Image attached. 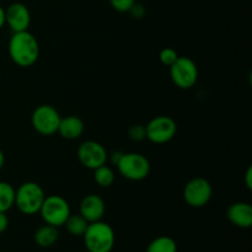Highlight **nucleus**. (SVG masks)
<instances>
[{"instance_id":"nucleus-7","label":"nucleus","mask_w":252,"mask_h":252,"mask_svg":"<svg viewBox=\"0 0 252 252\" xmlns=\"http://www.w3.org/2000/svg\"><path fill=\"white\" fill-rule=\"evenodd\" d=\"M61 118V115L53 106L39 105L32 112L31 125L37 133L48 137L58 132Z\"/></svg>"},{"instance_id":"nucleus-9","label":"nucleus","mask_w":252,"mask_h":252,"mask_svg":"<svg viewBox=\"0 0 252 252\" xmlns=\"http://www.w3.org/2000/svg\"><path fill=\"white\" fill-rule=\"evenodd\" d=\"M177 132V125L170 116H158L145 126L147 139L154 144H165L174 139Z\"/></svg>"},{"instance_id":"nucleus-18","label":"nucleus","mask_w":252,"mask_h":252,"mask_svg":"<svg viewBox=\"0 0 252 252\" xmlns=\"http://www.w3.org/2000/svg\"><path fill=\"white\" fill-rule=\"evenodd\" d=\"M147 252H177V244L170 236H159L149 244Z\"/></svg>"},{"instance_id":"nucleus-8","label":"nucleus","mask_w":252,"mask_h":252,"mask_svg":"<svg viewBox=\"0 0 252 252\" xmlns=\"http://www.w3.org/2000/svg\"><path fill=\"white\" fill-rule=\"evenodd\" d=\"M213 196L211 182L203 177L189 180L184 189V199L192 208H202L207 206Z\"/></svg>"},{"instance_id":"nucleus-20","label":"nucleus","mask_w":252,"mask_h":252,"mask_svg":"<svg viewBox=\"0 0 252 252\" xmlns=\"http://www.w3.org/2000/svg\"><path fill=\"white\" fill-rule=\"evenodd\" d=\"M179 57L180 56L177 54V52L175 51L174 48H170V47L161 49V51H160V54H159L160 62H161V63L166 66H171L172 64L177 61V58H179Z\"/></svg>"},{"instance_id":"nucleus-17","label":"nucleus","mask_w":252,"mask_h":252,"mask_svg":"<svg viewBox=\"0 0 252 252\" xmlns=\"http://www.w3.org/2000/svg\"><path fill=\"white\" fill-rule=\"evenodd\" d=\"M65 228L68 233L73 236H83L88 229L89 223L80 214H70L65 221Z\"/></svg>"},{"instance_id":"nucleus-6","label":"nucleus","mask_w":252,"mask_h":252,"mask_svg":"<svg viewBox=\"0 0 252 252\" xmlns=\"http://www.w3.org/2000/svg\"><path fill=\"white\" fill-rule=\"evenodd\" d=\"M170 68V76L177 88L189 90L196 85L198 80L197 64L189 57H179Z\"/></svg>"},{"instance_id":"nucleus-11","label":"nucleus","mask_w":252,"mask_h":252,"mask_svg":"<svg viewBox=\"0 0 252 252\" xmlns=\"http://www.w3.org/2000/svg\"><path fill=\"white\" fill-rule=\"evenodd\" d=\"M5 24L12 32L29 31L31 12L22 2H12L5 9Z\"/></svg>"},{"instance_id":"nucleus-3","label":"nucleus","mask_w":252,"mask_h":252,"mask_svg":"<svg viewBox=\"0 0 252 252\" xmlns=\"http://www.w3.org/2000/svg\"><path fill=\"white\" fill-rule=\"evenodd\" d=\"M46 194L37 182H24L15 189V204L22 214L33 216L38 213Z\"/></svg>"},{"instance_id":"nucleus-1","label":"nucleus","mask_w":252,"mask_h":252,"mask_svg":"<svg viewBox=\"0 0 252 252\" xmlns=\"http://www.w3.org/2000/svg\"><path fill=\"white\" fill-rule=\"evenodd\" d=\"M7 51L10 58L16 65L29 68L38 61L39 43L31 32H14L9 41Z\"/></svg>"},{"instance_id":"nucleus-14","label":"nucleus","mask_w":252,"mask_h":252,"mask_svg":"<svg viewBox=\"0 0 252 252\" xmlns=\"http://www.w3.org/2000/svg\"><path fill=\"white\" fill-rule=\"evenodd\" d=\"M84 129H85V125H84L83 120L78 116H66V117H62L61 122H59L58 132L62 138L68 140L78 139L83 135Z\"/></svg>"},{"instance_id":"nucleus-22","label":"nucleus","mask_w":252,"mask_h":252,"mask_svg":"<svg viewBox=\"0 0 252 252\" xmlns=\"http://www.w3.org/2000/svg\"><path fill=\"white\" fill-rule=\"evenodd\" d=\"M135 2L137 0H110L111 6L118 12H129Z\"/></svg>"},{"instance_id":"nucleus-5","label":"nucleus","mask_w":252,"mask_h":252,"mask_svg":"<svg viewBox=\"0 0 252 252\" xmlns=\"http://www.w3.org/2000/svg\"><path fill=\"white\" fill-rule=\"evenodd\" d=\"M116 167L129 181H142L147 179L150 172L149 160L139 153H123Z\"/></svg>"},{"instance_id":"nucleus-27","label":"nucleus","mask_w":252,"mask_h":252,"mask_svg":"<svg viewBox=\"0 0 252 252\" xmlns=\"http://www.w3.org/2000/svg\"><path fill=\"white\" fill-rule=\"evenodd\" d=\"M5 26V9L0 5V30Z\"/></svg>"},{"instance_id":"nucleus-16","label":"nucleus","mask_w":252,"mask_h":252,"mask_svg":"<svg viewBox=\"0 0 252 252\" xmlns=\"http://www.w3.org/2000/svg\"><path fill=\"white\" fill-rule=\"evenodd\" d=\"M15 204V189L9 182L0 181V212L7 213Z\"/></svg>"},{"instance_id":"nucleus-19","label":"nucleus","mask_w":252,"mask_h":252,"mask_svg":"<svg viewBox=\"0 0 252 252\" xmlns=\"http://www.w3.org/2000/svg\"><path fill=\"white\" fill-rule=\"evenodd\" d=\"M94 179H95L96 184L100 187L107 189L111 187L115 182V172H113L112 167L107 166V165H102V166L97 167L94 170Z\"/></svg>"},{"instance_id":"nucleus-28","label":"nucleus","mask_w":252,"mask_h":252,"mask_svg":"<svg viewBox=\"0 0 252 252\" xmlns=\"http://www.w3.org/2000/svg\"><path fill=\"white\" fill-rule=\"evenodd\" d=\"M4 164H5V155H4V153L0 150V170L4 167Z\"/></svg>"},{"instance_id":"nucleus-23","label":"nucleus","mask_w":252,"mask_h":252,"mask_svg":"<svg viewBox=\"0 0 252 252\" xmlns=\"http://www.w3.org/2000/svg\"><path fill=\"white\" fill-rule=\"evenodd\" d=\"M129 12L133 15V17H135V19H140V17L144 16L145 9H144V6H143V5L135 2V4L132 6V9L129 10Z\"/></svg>"},{"instance_id":"nucleus-29","label":"nucleus","mask_w":252,"mask_h":252,"mask_svg":"<svg viewBox=\"0 0 252 252\" xmlns=\"http://www.w3.org/2000/svg\"><path fill=\"white\" fill-rule=\"evenodd\" d=\"M86 252H88V251H86Z\"/></svg>"},{"instance_id":"nucleus-13","label":"nucleus","mask_w":252,"mask_h":252,"mask_svg":"<svg viewBox=\"0 0 252 252\" xmlns=\"http://www.w3.org/2000/svg\"><path fill=\"white\" fill-rule=\"evenodd\" d=\"M229 221L233 225L241 229L251 228L252 225V207L246 202H236L228 208L226 212Z\"/></svg>"},{"instance_id":"nucleus-15","label":"nucleus","mask_w":252,"mask_h":252,"mask_svg":"<svg viewBox=\"0 0 252 252\" xmlns=\"http://www.w3.org/2000/svg\"><path fill=\"white\" fill-rule=\"evenodd\" d=\"M59 238V231L57 226L49 225V224H44V225L39 226L34 233L33 239L34 243L39 246V248H51L57 243Z\"/></svg>"},{"instance_id":"nucleus-21","label":"nucleus","mask_w":252,"mask_h":252,"mask_svg":"<svg viewBox=\"0 0 252 252\" xmlns=\"http://www.w3.org/2000/svg\"><path fill=\"white\" fill-rule=\"evenodd\" d=\"M128 135L133 142H142L147 138V133H145V126L143 125H134L129 128L128 130Z\"/></svg>"},{"instance_id":"nucleus-24","label":"nucleus","mask_w":252,"mask_h":252,"mask_svg":"<svg viewBox=\"0 0 252 252\" xmlns=\"http://www.w3.org/2000/svg\"><path fill=\"white\" fill-rule=\"evenodd\" d=\"M7 228H9V218H7L6 213L0 212V234L5 233Z\"/></svg>"},{"instance_id":"nucleus-2","label":"nucleus","mask_w":252,"mask_h":252,"mask_svg":"<svg viewBox=\"0 0 252 252\" xmlns=\"http://www.w3.org/2000/svg\"><path fill=\"white\" fill-rule=\"evenodd\" d=\"M83 238L88 252H111L116 241L112 226L102 220L89 223Z\"/></svg>"},{"instance_id":"nucleus-4","label":"nucleus","mask_w":252,"mask_h":252,"mask_svg":"<svg viewBox=\"0 0 252 252\" xmlns=\"http://www.w3.org/2000/svg\"><path fill=\"white\" fill-rule=\"evenodd\" d=\"M38 213L41 214L44 223L59 228L65 224L71 211L65 198L58 194H52V196H46Z\"/></svg>"},{"instance_id":"nucleus-25","label":"nucleus","mask_w":252,"mask_h":252,"mask_svg":"<svg viewBox=\"0 0 252 252\" xmlns=\"http://www.w3.org/2000/svg\"><path fill=\"white\" fill-rule=\"evenodd\" d=\"M122 154H123L122 152H113L112 154L108 155V159L107 160H110V161L112 162V164L116 166V165L118 164V161H120V160H121V158H122Z\"/></svg>"},{"instance_id":"nucleus-12","label":"nucleus","mask_w":252,"mask_h":252,"mask_svg":"<svg viewBox=\"0 0 252 252\" xmlns=\"http://www.w3.org/2000/svg\"><path fill=\"white\" fill-rule=\"evenodd\" d=\"M79 209H80L79 214L84 217L88 223H95L102 220L106 213V204L100 196L90 193L81 199Z\"/></svg>"},{"instance_id":"nucleus-10","label":"nucleus","mask_w":252,"mask_h":252,"mask_svg":"<svg viewBox=\"0 0 252 252\" xmlns=\"http://www.w3.org/2000/svg\"><path fill=\"white\" fill-rule=\"evenodd\" d=\"M78 158L84 167L95 170L108 161V153L101 143L95 140H86L79 147Z\"/></svg>"},{"instance_id":"nucleus-26","label":"nucleus","mask_w":252,"mask_h":252,"mask_svg":"<svg viewBox=\"0 0 252 252\" xmlns=\"http://www.w3.org/2000/svg\"><path fill=\"white\" fill-rule=\"evenodd\" d=\"M245 182H246V186H248L249 189H252V167L250 166L246 171L245 175Z\"/></svg>"}]
</instances>
